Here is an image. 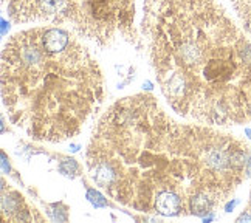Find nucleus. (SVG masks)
Instances as JSON below:
<instances>
[{
    "label": "nucleus",
    "mask_w": 251,
    "mask_h": 223,
    "mask_svg": "<svg viewBox=\"0 0 251 223\" xmlns=\"http://www.w3.org/2000/svg\"><path fill=\"white\" fill-rule=\"evenodd\" d=\"M250 149L208 124L178 123L152 95L115 101L85 152L93 183L121 205L163 217L206 219L250 175Z\"/></svg>",
    "instance_id": "f257e3e1"
},
{
    "label": "nucleus",
    "mask_w": 251,
    "mask_h": 223,
    "mask_svg": "<svg viewBox=\"0 0 251 223\" xmlns=\"http://www.w3.org/2000/svg\"><path fill=\"white\" fill-rule=\"evenodd\" d=\"M141 34L177 115L214 127L251 123V42L220 0H144Z\"/></svg>",
    "instance_id": "f03ea898"
},
{
    "label": "nucleus",
    "mask_w": 251,
    "mask_h": 223,
    "mask_svg": "<svg viewBox=\"0 0 251 223\" xmlns=\"http://www.w3.org/2000/svg\"><path fill=\"white\" fill-rule=\"evenodd\" d=\"M75 30L41 25L19 31L2 51V102L8 120L39 143L82 132L104 101V76Z\"/></svg>",
    "instance_id": "7ed1b4c3"
},
{
    "label": "nucleus",
    "mask_w": 251,
    "mask_h": 223,
    "mask_svg": "<svg viewBox=\"0 0 251 223\" xmlns=\"http://www.w3.org/2000/svg\"><path fill=\"white\" fill-rule=\"evenodd\" d=\"M17 24H72L73 30L96 44H104L118 28L130 0H3Z\"/></svg>",
    "instance_id": "20e7f679"
},
{
    "label": "nucleus",
    "mask_w": 251,
    "mask_h": 223,
    "mask_svg": "<svg viewBox=\"0 0 251 223\" xmlns=\"http://www.w3.org/2000/svg\"><path fill=\"white\" fill-rule=\"evenodd\" d=\"M2 219L5 222H26L34 220L31 209L28 208L25 198L17 191L2 188Z\"/></svg>",
    "instance_id": "39448f33"
},
{
    "label": "nucleus",
    "mask_w": 251,
    "mask_h": 223,
    "mask_svg": "<svg viewBox=\"0 0 251 223\" xmlns=\"http://www.w3.org/2000/svg\"><path fill=\"white\" fill-rule=\"evenodd\" d=\"M87 198H89L93 205H95V208H101V206H105L107 205V201H105L104 198H102V196L98 192V191H93V189H90L89 192H87Z\"/></svg>",
    "instance_id": "423d86ee"
},
{
    "label": "nucleus",
    "mask_w": 251,
    "mask_h": 223,
    "mask_svg": "<svg viewBox=\"0 0 251 223\" xmlns=\"http://www.w3.org/2000/svg\"><path fill=\"white\" fill-rule=\"evenodd\" d=\"M237 222L242 223V222H251V211H244L242 214L237 217Z\"/></svg>",
    "instance_id": "0eeeda50"
},
{
    "label": "nucleus",
    "mask_w": 251,
    "mask_h": 223,
    "mask_svg": "<svg viewBox=\"0 0 251 223\" xmlns=\"http://www.w3.org/2000/svg\"><path fill=\"white\" fill-rule=\"evenodd\" d=\"M237 203H239V200L231 198L229 201H226V203H225V211H226V212H231V211H233V209L236 208Z\"/></svg>",
    "instance_id": "6e6552de"
},
{
    "label": "nucleus",
    "mask_w": 251,
    "mask_h": 223,
    "mask_svg": "<svg viewBox=\"0 0 251 223\" xmlns=\"http://www.w3.org/2000/svg\"><path fill=\"white\" fill-rule=\"evenodd\" d=\"M143 87H144V89H146V90H152V84H151L149 81L144 82V84H143Z\"/></svg>",
    "instance_id": "1a4fd4ad"
},
{
    "label": "nucleus",
    "mask_w": 251,
    "mask_h": 223,
    "mask_svg": "<svg viewBox=\"0 0 251 223\" xmlns=\"http://www.w3.org/2000/svg\"><path fill=\"white\" fill-rule=\"evenodd\" d=\"M72 152H78L79 150V146H78V144H72Z\"/></svg>",
    "instance_id": "9d476101"
},
{
    "label": "nucleus",
    "mask_w": 251,
    "mask_h": 223,
    "mask_svg": "<svg viewBox=\"0 0 251 223\" xmlns=\"http://www.w3.org/2000/svg\"><path fill=\"white\" fill-rule=\"evenodd\" d=\"M245 135L251 140V127H247V129H245Z\"/></svg>",
    "instance_id": "9b49d317"
},
{
    "label": "nucleus",
    "mask_w": 251,
    "mask_h": 223,
    "mask_svg": "<svg viewBox=\"0 0 251 223\" xmlns=\"http://www.w3.org/2000/svg\"><path fill=\"white\" fill-rule=\"evenodd\" d=\"M2 24H3V31H2V34L5 36V34H6V22H5V21H2Z\"/></svg>",
    "instance_id": "f8f14e48"
},
{
    "label": "nucleus",
    "mask_w": 251,
    "mask_h": 223,
    "mask_svg": "<svg viewBox=\"0 0 251 223\" xmlns=\"http://www.w3.org/2000/svg\"><path fill=\"white\" fill-rule=\"evenodd\" d=\"M250 205H251V200H250Z\"/></svg>",
    "instance_id": "ddd939ff"
}]
</instances>
